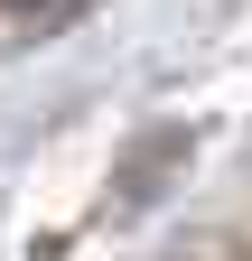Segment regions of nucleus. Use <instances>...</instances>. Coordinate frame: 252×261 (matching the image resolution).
I'll return each instance as SVG.
<instances>
[{
	"instance_id": "1",
	"label": "nucleus",
	"mask_w": 252,
	"mask_h": 261,
	"mask_svg": "<svg viewBox=\"0 0 252 261\" xmlns=\"http://www.w3.org/2000/svg\"><path fill=\"white\" fill-rule=\"evenodd\" d=\"M93 0H0V19L10 28H66V19H84Z\"/></svg>"
}]
</instances>
